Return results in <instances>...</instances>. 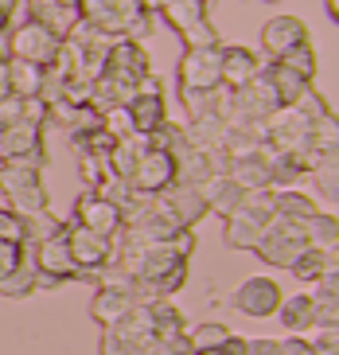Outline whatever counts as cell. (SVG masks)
Here are the masks:
<instances>
[{"mask_svg":"<svg viewBox=\"0 0 339 355\" xmlns=\"http://www.w3.org/2000/svg\"><path fill=\"white\" fill-rule=\"evenodd\" d=\"M43 168H47V145L40 153H31V157L4 160V168H0V188L8 191L16 215H35V211L51 207V196H47V184H43Z\"/></svg>","mask_w":339,"mask_h":355,"instance_id":"obj_1","label":"cell"},{"mask_svg":"<svg viewBox=\"0 0 339 355\" xmlns=\"http://www.w3.org/2000/svg\"><path fill=\"white\" fill-rule=\"evenodd\" d=\"M78 20L94 24L110 40H137L153 32V16L141 0H78Z\"/></svg>","mask_w":339,"mask_h":355,"instance_id":"obj_2","label":"cell"},{"mask_svg":"<svg viewBox=\"0 0 339 355\" xmlns=\"http://www.w3.org/2000/svg\"><path fill=\"white\" fill-rule=\"evenodd\" d=\"M277 219V203H273V188L269 191H246V199H242V207L230 215V219H223V239L230 250H254L257 242H261V234H266V227Z\"/></svg>","mask_w":339,"mask_h":355,"instance_id":"obj_3","label":"cell"},{"mask_svg":"<svg viewBox=\"0 0 339 355\" xmlns=\"http://www.w3.org/2000/svg\"><path fill=\"white\" fill-rule=\"evenodd\" d=\"M4 43H8V59H20V63H31V67H51L62 47L59 35L47 32L40 20H31L28 12H20L12 20V28L4 32Z\"/></svg>","mask_w":339,"mask_h":355,"instance_id":"obj_4","label":"cell"},{"mask_svg":"<svg viewBox=\"0 0 339 355\" xmlns=\"http://www.w3.org/2000/svg\"><path fill=\"white\" fill-rule=\"evenodd\" d=\"M160 16H164L168 28L184 40V51L218 47V43H223L218 32L211 28V20H207V4H199V0H168L164 8H160Z\"/></svg>","mask_w":339,"mask_h":355,"instance_id":"obj_5","label":"cell"},{"mask_svg":"<svg viewBox=\"0 0 339 355\" xmlns=\"http://www.w3.org/2000/svg\"><path fill=\"white\" fill-rule=\"evenodd\" d=\"M308 250V239H304V227L288 219H273L261 234V242L254 246V254L266 266H277V270H293V261Z\"/></svg>","mask_w":339,"mask_h":355,"instance_id":"obj_6","label":"cell"},{"mask_svg":"<svg viewBox=\"0 0 339 355\" xmlns=\"http://www.w3.org/2000/svg\"><path fill=\"white\" fill-rule=\"evenodd\" d=\"M67 246H71L78 282H94L113 261V239H102V234H94V230L78 227V223H67Z\"/></svg>","mask_w":339,"mask_h":355,"instance_id":"obj_7","label":"cell"},{"mask_svg":"<svg viewBox=\"0 0 339 355\" xmlns=\"http://www.w3.org/2000/svg\"><path fill=\"white\" fill-rule=\"evenodd\" d=\"M35 270H40V289H55V285L78 282V270H74L71 246H67V227L47 242H35Z\"/></svg>","mask_w":339,"mask_h":355,"instance_id":"obj_8","label":"cell"},{"mask_svg":"<svg viewBox=\"0 0 339 355\" xmlns=\"http://www.w3.org/2000/svg\"><path fill=\"white\" fill-rule=\"evenodd\" d=\"M71 223H78V227L94 230V234H102V239H117L121 234V207L117 203H110V199H102L98 191L86 188L82 196L74 199V215Z\"/></svg>","mask_w":339,"mask_h":355,"instance_id":"obj_9","label":"cell"},{"mask_svg":"<svg viewBox=\"0 0 339 355\" xmlns=\"http://www.w3.org/2000/svg\"><path fill=\"white\" fill-rule=\"evenodd\" d=\"M105 78H125V83H141L153 74V63H148V51L144 43L137 40H113L110 51H105V63H102Z\"/></svg>","mask_w":339,"mask_h":355,"instance_id":"obj_10","label":"cell"},{"mask_svg":"<svg viewBox=\"0 0 339 355\" xmlns=\"http://www.w3.org/2000/svg\"><path fill=\"white\" fill-rule=\"evenodd\" d=\"M67 47L74 51V59H78V71L86 74V78H98L102 74V63H105V51H110V35L105 32H98L94 24H86V20H78L71 28V35H67Z\"/></svg>","mask_w":339,"mask_h":355,"instance_id":"obj_11","label":"cell"},{"mask_svg":"<svg viewBox=\"0 0 339 355\" xmlns=\"http://www.w3.org/2000/svg\"><path fill=\"white\" fill-rule=\"evenodd\" d=\"M281 285L273 282V277H246V282L234 289V297H230V304H234L238 313H246V316H254V320H266V316H273L277 313V304H281Z\"/></svg>","mask_w":339,"mask_h":355,"instance_id":"obj_12","label":"cell"},{"mask_svg":"<svg viewBox=\"0 0 339 355\" xmlns=\"http://www.w3.org/2000/svg\"><path fill=\"white\" fill-rule=\"evenodd\" d=\"M172 184H175V160L160 148H148L141 164L133 168V176H129V188L137 196H164Z\"/></svg>","mask_w":339,"mask_h":355,"instance_id":"obj_13","label":"cell"},{"mask_svg":"<svg viewBox=\"0 0 339 355\" xmlns=\"http://www.w3.org/2000/svg\"><path fill=\"white\" fill-rule=\"evenodd\" d=\"M223 47V43H218ZM218 47H199V51H184L180 59V90H215L223 86V71H218Z\"/></svg>","mask_w":339,"mask_h":355,"instance_id":"obj_14","label":"cell"},{"mask_svg":"<svg viewBox=\"0 0 339 355\" xmlns=\"http://www.w3.org/2000/svg\"><path fill=\"white\" fill-rule=\"evenodd\" d=\"M300 43H312L308 24L300 20V16H273V20L261 24V51L269 55V63L281 59V55H288Z\"/></svg>","mask_w":339,"mask_h":355,"instance_id":"obj_15","label":"cell"},{"mask_svg":"<svg viewBox=\"0 0 339 355\" xmlns=\"http://www.w3.org/2000/svg\"><path fill=\"white\" fill-rule=\"evenodd\" d=\"M218 71H223V86H226V90H242L246 83H254L257 74H261V59H257L254 47L223 43V47H218Z\"/></svg>","mask_w":339,"mask_h":355,"instance_id":"obj_16","label":"cell"},{"mask_svg":"<svg viewBox=\"0 0 339 355\" xmlns=\"http://www.w3.org/2000/svg\"><path fill=\"white\" fill-rule=\"evenodd\" d=\"M160 203H164V211L172 215L175 223L184 230H195L199 223L207 219V199L199 188H187V184H172V188L160 196Z\"/></svg>","mask_w":339,"mask_h":355,"instance_id":"obj_17","label":"cell"},{"mask_svg":"<svg viewBox=\"0 0 339 355\" xmlns=\"http://www.w3.org/2000/svg\"><path fill=\"white\" fill-rule=\"evenodd\" d=\"M226 176L234 180L242 191H269L273 188V164H269V145H261L250 157H234L230 160V172Z\"/></svg>","mask_w":339,"mask_h":355,"instance_id":"obj_18","label":"cell"},{"mask_svg":"<svg viewBox=\"0 0 339 355\" xmlns=\"http://www.w3.org/2000/svg\"><path fill=\"white\" fill-rule=\"evenodd\" d=\"M125 117H129L133 133L148 137L168 121V98L164 94H137L133 102L125 105Z\"/></svg>","mask_w":339,"mask_h":355,"instance_id":"obj_19","label":"cell"},{"mask_svg":"<svg viewBox=\"0 0 339 355\" xmlns=\"http://www.w3.org/2000/svg\"><path fill=\"white\" fill-rule=\"evenodd\" d=\"M148 137H141V133H129V137H117L113 141V148L105 153V168H110V176H117V180H129L133 176V168L141 164V157L148 153Z\"/></svg>","mask_w":339,"mask_h":355,"instance_id":"obj_20","label":"cell"},{"mask_svg":"<svg viewBox=\"0 0 339 355\" xmlns=\"http://www.w3.org/2000/svg\"><path fill=\"white\" fill-rule=\"evenodd\" d=\"M24 12H28L31 20H40L47 32H55L59 40H67L71 35V28L78 24V8H67V4H59V0H20Z\"/></svg>","mask_w":339,"mask_h":355,"instance_id":"obj_21","label":"cell"},{"mask_svg":"<svg viewBox=\"0 0 339 355\" xmlns=\"http://www.w3.org/2000/svg\"><path fill=\"white\" fill-rule=\"evenodd\" d=\"M199 191H203V199H207V215H218V219H230V215L242 207V199H246V191L238 188L230 176H211Z\"/></svg>","mask_w":339,"mask_h":355,"instance_id":"obj_22","label":"cell"},{"mask_svg":"<svg viewBox=\"0 0 339 355\" xmlns=\"http://www.w3.org/2000/svg\"><path fill=\"white\" fill-rule=\"evenodd\" d=\"M137 304V297L129 289H113V285H98V293H94V301H90V316L102 328H113V324L121 320L129 309Z\"/></svg>","mask_w":339,"mask_h":355,"instance_id":"obj_23","label":"cell"},{"mask_svg":"<svg viewBox=\"0 0 339 355\" xmlns=\"http://www.w3.org/2000/svg\"><path fill=\"white\" fill-rule=\"evenodd\" d=\"M31 293H40V270H35V250H31V242H24V261L8 273V277H0V297L20 301V297H31Z\"/></svg>","mask_w":339,"mask_h":355,"instance_id":"obj_24","label":"cell"},{"mask_svg":"<svg viewBox=\"0 0 339 355\" xmlns=\"http://www.w3.org/2000/svg\"><path fill=\"white\" fill-rule=\"evenodd\" d=\"M113 332L121 336L125 344H133L137 352H141L144 344H153L156 340V324H153V313H148V301H137L121 320L113 324Z\"/></svg>","mask_w":339,"mask_h":355,"instance_id":"obj_25","label":"cell"},{"mask_svg":"<svg viewBox=\"0 0 339 355\" xmlns=\"http://www.w3.org/2000/svg\"><path fill=\"white\" fill-rule=\"evenodd\" d=\"M43 148V125L35 121H12L4 125V160H20V157H31Z\"/></svg>","mask_w":339,"mask_h":355,"instance_id":"obj_26","label":"cell"},{"mask_svg":"<svg viewBox=\"0 0 339 355\" xmlns=\"http://www.w3.org/2000/svg\"><path fill=\"white\" fill-rule=\"evenodd\" d=\"M277 316L288 332H312V316H316V304H312V293H293V297H281L277 304Z\"/></svg>","mask_w":339,"mask_h":355,"instance_id":"obj_27","label":"cell"},{"mask_svg":"<svg viewBox=\"0 0 339 355\" xmlns=\"http://www.w3.org/2000/svg\"><path fill=\"white\" fill-rule=\"evenodd\" d=\"M273 203H277V219L300 223V227H304V223L320 211L316 199L304 196V191H297V188H273Z\"/></svg>","mask_w":339,"mask_h":355,"instance_id":"obj_28","label":"cell"},{"mask_svg":"<svg viewBox=\"0 0 339 355\" xmlns=\"http://www.w3.org/2000/svg\"><path fill=\"white\" fill-rule=\"evenodd\" d=\"M261 71H266V78L273 83V90H277V102L281 105H297L300 94L308 90V78H300L297 71H288L285 63H261Z\"/></svg>","mask_w":339,"mask_h":355,"instance_id":"obj_29","label":"cell"},{"mask_svg":"<svg viewBox=\"0 0 339 355\" xmlns=\"http://www.w3.org/2000/svg\"><path fill=\"white\" fill-rule=\"evenodd\" d=\"M148 313H153V324H156V340H172V336L187 332V320L172 304V297H153L148 301Z\"/></svg>","mask_w":339,"mask_h":355,"instance_id":"obj_30","label":"cell"},{"mask_svg":"<svg viewBox=\"0 0 339 355\" xmlns=\"http://www.w3.org/2000/svg\"><path fill=\"white\" fill-rule=\"evenodd\" d=\"M304 239H308V246H316V250L336 254V246H339V219H336V211H316V215L304 223Z\"/></svg>","mask_w":339,"mask_h":355,"instance_id":"obj_31","label":"cell"},{"mask_svg":"<svg viewBox=\"0 0 339 355\" xmlns=\"http://www.w3.org/2000/svg\"><path fill=\"white\" fill-rule=\"evenodd\" d=\"M187 133V145L207 153V148H218L223 145V133H226V121L223 117H195V121H187L184 125Z\"/></svg>","mask_w":339,"mask_h":355,"instance_id":"obj_32","label":"cell"},{"mask_svg":"<svg viewBox=\"0 0 339 355\" xmlns=\"http://www.w3.org/2000/svg\"><path fill=\"white\" fill-rule=\"evenodd\" d=\"M336 266H339L336 254L308 246V250H304L297 261H293V277H297V282H320V277H324L328 270H336Z\"/></svg>","mask_w":339,"mask_h":355,"instance_id":"obj_33","label":"cell"},{"mask_svg":"<svg viewBox=\"0 0 339 355\" xmlns=\"http://www.w3.org/2000/svg\"><path fill=\"white\" fill-rule=\"evenodd\" d=\"M187 340H191L195 352H215V347H223L226 340H230V328L218 324V320H203V324H195V328H187Z\"/></svg>","mask_w":339,"mask_h":355,"instance_id":"obj_34","label":"cell"},{"mask_svg":"<svg viewBox=\"0 0 339 355\" xmlns=\"http://www.w3.org/2000/svg\"><path fill=\"white\" fill-rule=\"evenodd\" d=\"M40 83H43V67L12 59V94L16 98H40Z\"/></svg>","mask_w":339,"mask_h":355,"instance_id":"obj_35","label":"cell"},{"mask_svg":"<svg viewBox=\"0 0 339 355\" xmlns=\"http://www.w3.org/2000/svg\"><path fill=\"white\" fill-rule=\"evenodd\" d=\"M20 219H24V230H28V242H31V246H35V242L55 239V234L67 227L62 219H55V215H51V207H47V211H35V215H20Z\"/></svg>","mask_w":339,"mask_h":355,"instance_id":"obj_36","label":"cell"},{"mask_svg":"<svg viewBox=\"0 0 339 355\" xmlns=\"http://www.w3.org/2000/svg\"><path fill=\"white\" fill-rule=\"evenodd\" d=\"M148 145L160 148V153H168V157L175 160V157L187 148V133H184V125H175L172 117H168L164 125L156 129V133H148Z\"/></svg>","mask_w":339,"mask_h":355,"instance_id":"obj_37","label":"cell"},{"mask_svg":"<svg viewBox=\"0 0 339 355\" xmlns=\"http://www.w3.org/2000/svg\"><path fill=\"white\" fill-rule=\"evenodd\" d=\"M273 63H285L288 71H297L300 78H316V71H320V59H316V47L312 43H300V47H293L288 55H281V59H273Z\"/></svg>","mask_w":339,"mask_h":355,"instance_id":"obj_38","label":"cell"},{"mask_svg":"<svg viewBox=\"0 0 339 355\" xmlns=\"http://www.w3.org/2000/svg\"><path fill=\"white\" fill-rule=\"evenodd\" d=\"M308 176H316V184H320V191H324V196L336 199L339 196V153H324Z\"/></svg>","mask_w":339,"mask_h":355,"instance_id":"obj_39","label":"cell"},{"mask_svg":"<svg viewBox=\"0 0 339 355\" xmlns=\"http://www.w3.org/2000/svg\"><path fill=\"white\" fill-rule=\"evenodd\" d=\"M78 176H82L86 188H98L105 176H110V168H105V157L102 153H78Z\"/></svg>","mask_w":339,"mask_h":355,"instance_id":"obj_40","label":"cell"},{"mask_svg":"<svg viewBox=\"0 0 339 355\" xmlns=\"http://www.w3.org/2000/svg\"><path fill=\"white\" fill-rule=\"evenodd\" d=\"M312 285H316L312 301H320V304H339V266H336V270H328L320 282H312Z\"/></svg>","mask_w":339,"mask_h":355,"instance_id":"obj_41","label":"cell"},{"mask_svg":"<svg viewBox=\"0 0 339 355\" xmlns=\"http://www.w3.org/2000/svg\"><path fill=\"white\" fill-rule=\"evenodd\" d=\"M24 261V242H8L0 239V277H8L16 266Z\"/></svg>","mask_w":339,"mask_h":355,"instance_id":"obj_42","label":"cell"},{"mask_svg":"<svg viewBox=\"0 0 339 355\" xmlns=\"http://www.w3.org/2000/svg\"><path fill=\"white\" fill-rule=\"evenodd\" d=\"M0 239H8V242H28L24 219L16 215V211H0Z\"/></svg>","mask_w":339,"mask_h":355,"instance_id":"obj_43","label":"cell"},{"mask_svg":"<svg viewBox=\"0 0 339 355\" xmlns=\"http://www.w3.org/2000/svg\"><path fill=\"white\" fill-rule=\"evenodd\" d=\"M277 355H312L308 336H297V332H288L285 340H277Z\"/></svg>","mask_w":339,"mask_h":355,"instance_id":"obj_44","label":"cell"},{"mask_svg":"<svg viewBox=\"0 0 339 355\" xmlns=\"http://www.w3.org/2000/svg\"><path fill=\"white\" fill-rule=\"evenodd\" d=\"M20 117H24V98H16V94L0 98V125H12Z\"/></svg>","mask_w":339,"mask_h":355,"instance_id":"obj_45","label":"cell"},{"mask_svg":"<svg viewBox=\"0 0 339 355\" xmlns=\"http://www.w3.org/2000/svg\"><path fill=\"white\" fill-rule=\"evenodd\" d=\"M246 355H277V340H246Z\"/></svg>","mask_w":339,"mask_h":355,"instance_id":"obj_46","label":"cell"},{"mask_svg":"<svg viewBox=\"0 0 339 355\" xmlns=\"http://www.w3.org/2000/svg\"><path fill=\"white\" fill-rule=\"evenodd\" d=\"M12 94V59L8 55H0V98Z\"/></svg>","mask_w":339,"mask_h":355,"instance_id":"obj_47","label":"cell"},{"mask_svg":"<svg viewBox=\"0 0 339 355\" xmlns=\"http://www.w3.org/2000/svg\"><path fill=\"white\" fill-rule=\"evenodd\" d=\"M141 4H144V12H148V16H156V12L168 4V0H141Z\"/></svg>","mask_w":339,"mask_h":355,"instance_id":"obj_48","label":"cell"},{"mask_svg":"<svg viewBox=\"0 0 339 355\" xmlns=\"http://www.w3.org/2000/svg\"><path fill=\"white\" fill-rule=\"evenodd\" d=\"M8 28H12V12L4 8V4H0V35L8 32Z\"/></svg>","mask_w":339,"mask_h":355,"instance_id":"obj_49","label":"cell"},{"mask_svg":"<svg viewBox=\"0 0 339 355\" xmlns=\"http://www.w3.org/2000/svg\"><path fill=\"white\" fill-rule=\"evenodd\" d=\"M0 211H12V199H8V191L0 188Z\"/></svg>","mask_w":339,"mask_h":355,"instance_id":"obj_50","label":"cell"},{"mask_svg":"<svg viewBox=\"0 0 339 355\" xmlns=\"http://www.w3.org/2000/svg\"><path fill=\"white\" fill-rule=\"evenodd\" d=\"M328 16H331V20H339V0H328Z\"/></svg>","mask_w":339,"mask_h":355,"instance_id":"obj_51","label":"cell"},{"mask_svg":"<svg viewBox=\"0 0 339 355\" xmlns=\"http://www.w3.org/2000/svg\"><path fill=\"white\" fill-rule=\"evenodd\" d=\"M0 160H4V125H0Z\"/></svg>","mask_w":339,"mask_h":355,"instance_id":"obj_52","label":"cell"},{"mask_svg":"<svg viewBox=\"0 0 339 355\" xmlns=\"http://www.w3.org/2000/svg\"><path fill=\"white\" fill-rule=\"evenodd\" d=\"M195 355H226L223 347H215V352H195Z\"/></svg>","mask_w":339,"mask_h":355,"instance_id":"obj_53","label":"cell"},{"mask_svg":"<svg viewBox=\"0 0 339 355\" xmlns=\"http://www.w3.org/2000/svg\"><path fill=\"white\" fill-rule=\"evenodd\" d=\"M59 4H67V8H78V0H59Z\"/></svg>","mask_w":339,"mask_h":355,"instance_id":"obj_54","label":"cell"},{"mask_svg":"<svg viewBox=\"0 0 339 355\" xmlns=\"http://www.w3.org/2000/svg\"><path fill=\"white\" fill-rule=\"evenodd\" d=\"M0 55H8V43H4V35H0Z\"/></svg>","mask_w":339,"mask_h":355,"instance_id":"obj_55","label":"cell"},{"mask_svg":"<svg viewBox=\"0 0 339 355\" xmlns=\"http://www.w3.org/2000/svg\"><path fill=\"white\" fill-rule=\"evenodd\" d=\"M266 4H281V0H266Z\"/></svg>","mask_w":339,"mask_h":355,"instance_id":"obj_56","label":"cell"},{"mask_svg":"<svg viewBox=\"0 0 339 355\" xmlns=\"http://www.w3.org/2000/svg\"><path fill=\"white\" fill-rule=\"evenodd\" d=\"M199 4H211V0H199Z\"/></svg>","mask_w":339,"mask_h":355,"instance_id":"obj_57","label":"cell"},{"mask_svg":"<svg viewBox=\"0 0 339 355\" xmlns=\"http://www.w3.org/2000/svg\"><path fill=\"white\" fill-rule=\"evenodd\" d=\"M0 168H4V160H0Z\"/></svg>","mask_w":339,"mask_h":355,"instance_id":"obj_58","label":"cell"}]
</instances>
